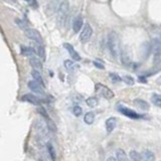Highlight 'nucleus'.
Wrapping results in <instances>:
<instances>
[{
	"label": "nucleus",
	"mask_w": 161,
	"mask_h": 161,
	"mask_svg": "<svg viewBox=\"0 0 161 161\" xmlns=\"http://www.w3.org/2000/svg\"><path fill=\"white\" fill-rule=\"evenodd\" d=\"M108 47L115 59H117L120 55V40L118 34L115 31H111L108 35Z\"/></svg>",
	"instance_id": "1"
},
{
	"label": "nucleus",
	"mask_w": 161,
	"mask_h": 161,
	"mask_svg": "<svg viewBox=\"0 0 161 161\" xmlns=\"http://www.w3.org/2000/svg\"><path fill=\"white\" fill-rule=\"evenodd\" d=\"M70 12V3L68 0H64L59 6L57 9V23L60 25H64L66 20V17Z\"/></svg>",
	"instance_id": "2"
},
{
	"label": "nucleus",
	"mask_w": 161,
	"mask_h": 161,
	"mask_svg": "<svg viewBox=\"0 0 161 161\" xmlns=\"http://www.w3.org/2000/svg\"><path fill=\"white\" fill-rule=\"evenodd\" d=\"M25 35L29 39L33 40V41H35L37 43H38L39 46H42L43 43V38L40 35V33L38 32V31L37 29H33V28H27L25 31H24Z\"/></svg>",
	"instance_id": "3"
},
{
	"label": "nucleus",
	"mask_w": 161,
	"mask_h": 161,
	"mask_svg": "<svg viewBox=\"0 0 161 161\" xmlns=\"http://www.w3.org/2000/svg\"><path fill=\"white\" fill-rule=\"evenodd\" d=\"M95 89L98 93H100L101 95L105 98V99H112V98H114V93L113 91L109 89L108 87L104 86V85L102 84H96L95 86Z\"/></svg>",
	"instance_id": "4"
},
{
	"label": "nucleus",
	"mask_w": 161,
	"mask_h": 161,
	"mask_svg": "<svg viewBox=\"0 0 161 161\" xmlns=\"http://www.w3.org/2000/svg\"><path fill=\"white\" fill-rule=\"evenodd\" d=\"M92 34H93V28L91 27V25L88 23L85 24L83 30L80 33V40L82 42H87L91 38Z\"/></svg>",
	"instance_id": "5"
},
{
	"label": "nucleus",
	"mask_w": 161,
	"mask_h": 161,
	"mask_svg": "<svg viewBox=\"0 0 161 161\" xmlns=\"http://www.w3.org/2000/svg\"><path fill=\"white\" fill-rule=\"evenodd\" d=\"M21 100L24 102L30 103V104L35 105V106H40V104H41V102H40L37 96L32 95V94H26V95H23L21 97Z\"/></svg>",
	"instance_id": "6"
},
{
	"label": "nucleus",
	"mask_w": 161,
	"mask_h": 161,
	"mask_svg": "<svg viewBox=\"0 0 161 161\" xmlns=\"http://www.w3.org/2000/svg\"><path fill=\"white\" fill-rule=\"evenodd\" d=\"M151 51H153L155 56H159L161 55V40L158 38H153L151 41Z\"/></svg>",
	"instance_id": "7"
},
{
	"label": "nucleus",
	"mask_w": 161,
	"mask_h": 161,
	"mask_svg": "<svg viewBox=\"0 0 161 161\" xmlns=\"http://www.w3.org/2000/svg\"><path fill=\"white\" fill-rule=\"evenodd\" d=\"M27 86L29 88V90L32 91L33 93L38 94V95H43L44 92H43L41 85H39L37 82H35V80H30V82H28Z\"/></svg>",
	"instance_id": "8"
},
{
	"label": "nucleus",
	"mask_w": 161,
	"mask_h": 161,
	"mask_svg": "<svg viewBox=\"0 0 161 161\" xmlns=\"http://www.w3.org/2000/svg\"><path fill=\"white\" fill-rule=\"evenodd\" d=\"M119 111L123 115L127 116L128 118H131V119H138V118L141 117V116L138 115L135 111H133V110L129 109V108H126V107H119Z\"/></svg>",
	"instance_id": "9"
},
{
	"label": "nucleus",
	"mask_w": 161,
	"mask_h": 161,
	"mask_svg": "<svg viewBox=\"0 0 161 161\" xmlns=\"http://www.w3.org/2000/svg\"><path fill=\"white\" fill-rule=\"evenodd\" d=\"M64 47L66 48V51H68L69 55L71 56V59H73L74 61H80V55H79V53H78L77 51H76V50L74 48V46H71V44H70V43H64Z\"/></svg>",
	"instance_id": "10"
},
{
	"label": "nucleus",
	"mask_w": 161,
	"mask_h": 161,
	"mask_svg": "<svg viewBox=\"0 0 161 161\" xmlns=\"http://www.w3.org/2000/svg\"><path fill=\"white\" fill-rule=\"evenodd\" d=\"M83 24H84V19L83 17L80 15H78L77 17L75 18L74 22H73V30L75 33L79 32V31L82 29L83 27Z\"/></svg>",
	"instance_id": "11"
},
{
	"label": "nucleus",
	"mask_w": 161,
	"mask_h": 161,
	"mask_svg": "<svg viewBox=\"0 0 161 161\" xmlns=\"http://www.w3.org/2000/svg\"><path fill=\"white\" fill-rule=\"evenodd\" d=\"M29 64H30V66H32L34 70H37V71L42 69L41 61H40V60L38 59V57H37V56H31V57H29Z\"/></svg>",
	"instance_id": "12"
},
{
	"label": "nucleus",
	"mask_w": 161,
	"mask_h": 161,
	"mask_svg": "<svg viewBox=\"0 0 161 161\" xmlns=\"http://www.w3.org/2000/svg\"><path fill=\"white\" fill-rule=\"evenodd\" d=\"M121 56H122V62L125 66H129L132 61V57L130 52L128 51V50H124L121 52Z\"/></svg>",
	"instance_id": "13"
},
{
	"label": "nucleus",
	"mask_w": 161,
	"mask_h": 161,
	"mask_svg": "<svg viewBox=\"0 0 161 161\" xmlns=\"http://www.w3.org/2000/svg\"><path fill=\"white\" fill-rule=\"evenodd\" d=\"M64 65H65V68L66 69V71H70V73H75V71L79 69V66L76 65L73 61H70V60L65 61Z\"/></svg>",
	"instance_id": "14"
},
{
	"label": "nucleus",
	"mask_w": 161,
	"mask_h": 161,
	"mask_svg": "<svg viewBox=\"0 0 161 161\" xmlns=\"http://www.w3.org/2000/svg\"><path fill=\"white\" fill-rule=\"evenodd\" d=\"M21 55L25 56H35L37 55V51H34V48L28 47V46H21Z\"/></svg>",
	"instance_id": "15"
},
{
	"label": "nucleus",
	"mask_w": 161,
	"mask_h": 161,
	"mask_svg": "<svg viewBox=\"0 0 161 161\" xmlns=\"http://www.w3.org/2000/svg\"><path fill=\"white\" fill-rule=\"evenodd\" d=\"M134 104H135L138 108L143 110V111H148L149 108H150L148 103H147L146 101H144V100H142V99H136L135 101H134Z\"/></svg>",
	"instance_id": "16"
},
{
	"label": "nucleus",
	"mask_w": 161,
	"mask_h": 161,
	"mask_svg": "<svg viewBox=\"0 0 161 161\" xmlns=\"http://www.w3.org/2000/svg\"><path fill=\"white\" fill-rule=\"evenodd\" d=\"M116 122H117V120H116V118H114V117H111L106 121V129L109 133L112 132L115 129Z\"/></svg>",
	"instance_id": "17"
},
{
	"label": "nucleus",
	"mask_w": 161,
	"mask_h": 161,
	"mask_svg": "<svg viewBox=\"0 0 161 161\" xmlns=\"http://www.w3.org/2000/svg\"><path fill=\"white\" fill-rule=\"evenodd\" d=\"M141 158H142L143 161H154L155 156H154V154L152 153L151 151L144 150L141 153Z\"/></svg>",
	"instance_id": "18"
},
{
	"label": "nucleus",
	"mask_w": 161,
	"mask_h": 161,
	"mask_svg": "<svg viewBox=\"0 0 161 161\" xmlns=\"http://www.w3.org/2000/svg\"><path fill=\"white\" fill-rule=\"evenodd\" d=\"M31 76H32L33 80H35V82H37L39 85H41L42 87L44 86V84H43V80H42V78H41V75H40V73H39L38 71L33 70L32 71H31Z\"/></svg>",
	"instance_id": "19"
},
{
	"label": "nucleus",
	"mask_w": 161,
	"mask_h": 161,
	"mask_svg": "<svg viewBox=\"0 0 161 161\" xmlns=\"http://www.w3.org/2000/svg\"><path fill=\"white\" fill-rule=\"evenodd\" d=\"M116 159H117V161H128L126 152L123 149H117V151H116Z\"/></svg>",
	"instance_id": "20"
},
{
	"label": "nucleus",
	"mask_w": 161,
	"mask_h": 161,
	"mask_svg": "<svg viewBox=\"0 0 161 161\" xmlns=\"http://www.w3.org/2000/svg\"><path fill=\"white\" fill-rule=\"evenodd\" d=\"M84 120H85V123H87L88 125L93 124L94 121H95V114H94L93 112H88V113L85 115Z\"/></svg>",
	"instance_id": "21"
},
{
	"label": "nucleus",
	"mask_w": 161,
	"mask_h": 161,
	"mask_svg": "<svg viewBox=\"0 0 161 161\" xmlns=\"http://www.w3.org/2000/svg\"><path fill=\"white\" fill-rule=\"evenodd\" d=\"M152 103L155 105L159 107V108H161V95H158V94H154V95H152Z\"/></svg>",
	"instance_id": "22"
},
{
	"label": "nucleus",
	"mask_w": 161,
	"mask_h": 161,
	"mask_svg": "<svg viewBox=\"0 0 161 161\" xmlns=\"http://www.w3.org/2000/svg\"><path fill=\"white\" fill-rule=\"evenodd\" d=\"M130 161H141V154H139L135 150L130 151Z\"/></svg>",
	"instance_id": "23"
},
{
	"label": "nucleus",
	"mask_w": 161,
	"mask_h": 161,
	"mask_svg": "<svg viewBox=\"0 0 161 161\" xmlns=\"http://www.w3.org/2000/svg\"><path fill=\"white\" fill-rule=\"evenodd\" d=\"M87 105L89 107H92V108H94V107H96L98 105V103H99V101H98V99L96 97H90V98H88L87 101Z\"/></svg>",
	"instance_id": "24"
},
{
	"label": "nucleus",
	"mask_w": 161,
	"mask_h": 161,
	"mask_svg": "<svg viewBox=\"0 0 161 161\" xmlns=\"http://www.w3.org/2000/svg\"><path fill=\"white\" fill-rule=\"evenodd\" d=\"M142 48H143V56L144 57H147L149 56V52H150V51H151V44L150 43H148V42H145V43H143V46H142Z\"/></svg>",
	"instance_id": "25"
},
{
	"label": "nucleus",
	"mask_w": 161,
	"mask_h": 161,
	"mask_svg": "<svg viewBox=\"0 0 161 161\" xmlns=\"http://www.w3.org/2000/svg\"><path fill=\"white\" fill-rule=\"evenodd\" d=\"M37 53L38 56H40V59H42V61L46 60V50L42 46H38L37 48Z\"/></svg>",
	"instance_id": "26"
},
{
	"label": "nucleus",
	"mask_w": 161,
	"mask_h": 161,
	"mask_svg": "<svg viewBox=\"0 0 161 161\" xmlns=\"http://www.w3.org/2000/svg\"><path fill=\"white\" fill-rule=\"evenodd\" d=\"M122 80L124 83H126L127 85H129V86H133L134 83H135V80H134V79L131 77V76H123L122 77Z\"/></svg>",
	"instance_id": "27"
},
{
	"label": "nucleus",
	"mask_w": 161,
	"mask_h": 161,
	"mask_svg": "<svg viewBox=\"0 0 161 161\" xmlns=\"http://www.w3.org/2000/svg\"><path fill=\"white\" fill-rule=\"evenodd\" d=\"M47 150H48V153L51 155V158L52 161H56V151H55V148H53V146L51 144V143H48L47 144Z\"/></svg>",
	"instance_id": "28"
},
{
	"label": "nucleus",
	"mask_w": 161,
	"mask_h": 161,
	"mask_svg": "<svg viewBox=\"0 0 161 161\" xmlns=\"http://www.w3.org/2000/svg\"><path fill=\"white\" fill-rule=\"evenodd\" d=\"M15 22H16V23H17V25H18L19 26V27L22 29V30H26V29H27L28 27H27V25H26L25 24V22L23 21V20H20V19H16L15 20Z\"/></svg>",
	"instance_id": "29"
},
{
	"label": "nucleus",
	"mask_w": 161,
	"mask_h": 161,
	"mask_svg": "<svg viewBox=\"0 0 161 161\" xmlns=\"http://www.w3.org/2000/svg\"><path fill=\"white\" fill-rule=\"evenodd\" d=\"M110 78H111V80H113V82H115V83H118V82H121V80H122V78H120L117 74L111 73V74H110Z\"/></svg>",
	"instance_id": "30"
},
{
	"label": "nucleus",
	"mask_w": 161,
	"mask_h": 161,
	"mask_svg": "<svg viewBox=\"0 0 161 161\" xmlns=\"http://www.w3.org/2000/svg\"><path fill=\"white\" fill-rule=\"evenodd\" d=\"M83 113V109L80 108V106H75L74 107V114L77 116V117H79V116H80Z\"/></svg>",
	"instance_id": "31"
},
{
	"label": "nucleus",
	"mask_w": 161,
	"mask_h": 161,
	"mask_svg": "<svg viewBox=\"0 0 161 161\" xmlns=\"http://www.w3.org/2000/svg\"><path fill=\"white\" fill-rule=\"evenodd\" d=\"M37 112H38V113H39V114H41V115L43 116V117H44V118H46V119H48V116H47V113H46V110H44V109L42 108V107H38V108H37Z\"/></svg>",
	"instance_id": "32"
},
{
	"label": "nucleus",
	"mask_w": 161,
	"mask_h": 161,
	"mask_svg": "<svg viewBox=\"0 0 161 161\" xmlns=\"http://www.w3.org/2000/svg\"><path fill=\"white\" fill-rule=\"evenodd\" d=\"M94 64V66H96V68H98V69H100V70H104L105 69V66H104V65H103V62H101V61H95L93 62Z\"/></svg>",
	"instance_id": "33"
},
{
	"label": "nucleus",
	"mask_w": 161,
	"mask_h": 161,
	"mask_svg": "<svg viewBox=\"0 0 161 161\" xmlns=\"http://www.w3.org/2000/svg\"><path fill=\"white\" fill-rule=\"evenodd\" d=\"M47 126H48V128H50L51 131H53V132L56 131V126H55V124H53V122H52L51 120H48Z\"/></svg>",
	"instance_id": "34"
},
{
	"label": "nucleus",
	"mask_w": 161,
	"mask_h": 161,
	"mask_svg": "<svg viewBox=\"0 0 161 161\" xmlns=\"http://www.w3.org/2000/svg\"><path fill=\"white\" fill-rule=\"evenodd\" d=\"M24 1H26L30 6L32 7H37V0H24Z\"/></svg>",
	"instance_id": "35"
},
{
	"label": "nucleus",
	"mask_w": 161,
	"mask_h": 161,
	"mask_svg": "<svg viewBox=\"0 0 161 161\" xmlns=\"http://www.w3.org/2000/svg\"><path fill=\"white\" fill-rule=\"evenodd\" d=\"M138 80H139L140 82H142L143 84H145V83H146V79H145L144 77H139V78H138Z\"/></svg>",
	"instance_id": "36"
},
{
	"label": "nucleus",
	"mask_w": 161,
	"mask_h": 161,
	"mask_svg": "<svg viewBox=\"0 0 161 161\" xmlns=\"http://www.w3.org/2000/svg\"><path fill=\"white\" fill-rule=\"evenodd\" d=\"M107 161H117V159H115L114 157H109L107 159Z\"/></svg>",
	"instance_id": "37"
},
{
	"label": "nucleus",
	"mask_w": 161,
	"mask_h": 161,
	"mask_svg": "<svg viewBox=\"0 0 161 161\" xmlns=\"http://www.w3.org/2000/svg\"><path fill=\"white\" fill-rule=\"evenodd\" d=\"M157 84H158V85H161V76L157 79Z\"/></svg>",
	"instance_id": "38"
},
{
	"label": "nucleus",
	"mask_w": 161,
	"mask_h": 161,
	"mask_svg": "<svg viewBox=\"0 0 161 161\" xmlns=\"http://www.w3.org/2000/svg\"><path fill=\"white\" fill-rule=\"evenodd\" d=\"M6 1H10V2H13V3H14L15 0H6Z\"/></svg>",
	"instance_id": "39"
},
{
	"label": "nucleus",
	"mask_w": 161,
	"mask_h": 161,
	"mask_svg": "<svg viewBox=\"0 0 161 161\" xmlns=\"http://www.w3.org/2000/svg\"><path fill=\"white\" fill-rule=\"evenodd\" d=\"M160 40H161V34H160Z\"/></svg>",
	"instance_id": "40"
}]
</instances>
